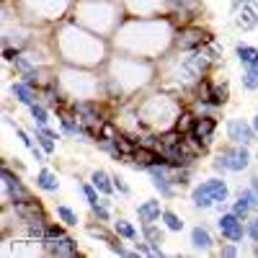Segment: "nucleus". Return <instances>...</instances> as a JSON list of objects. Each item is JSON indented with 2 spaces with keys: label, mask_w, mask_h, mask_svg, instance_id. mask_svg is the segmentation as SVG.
I'll return each mask as SVG.
<instances>
[{
  "label": "nucleus",
  "mask_w": 258,
  "mask_h": 258,
  "mask_svg": "<svg viewBox=\"0 0 258 258\" xmlns=\"http://www.w3.org/2000/svg\"><path fill=\"white\" fill-rule=\"evenodd\" d=\"M230 209L235 214H240L243 220H248L250 214L258 212V194L250 188V186H240L238 191H235V197L230 202Z\"/></svg>",
  "instance_id": "16"
},
{
  "label": "nucleus",
  "mask_w": 258,
  "mask_h": 258,
  "mask_svg": "<svg viewBox=\"0 0 258 258\" xmlns=\"http://www.w3.org/2000/svg\"><path fill=\"white\" fill-rule=\"evenodd\" d=\"M217 129H220L217 114H197V121H194L191 132L186 137L202 155H207L209 150L214 147V142H217Z\"/></svg>",
  "instance_id": "10"
},
{
  "label": "nucleus",
  "mask_w": 258,
  "mask_h": 258,
  "mask_svg": "<svg viewBox=\"0 0 258 258\" xmlns=\"http://www.w3.org/2000/svg\"><path fill=\"white\" fill-rule=\"evenodd\" d=\"M140 232H142V238L150 243V245H155V248H163V243H165V227H163V222L158 225V222H153V225H142L140 227Z\"/></svg>",
  "instance_id": "26"
},
{
  "label": "nucleus",
  "mask_w": 258,
  "mask_h": 258,
  "mask_svg": "<svg viewBox=\"0 0 258 258\" xmlns=\"http://www.w3.org/2000/svg\"><path fill=\"white\" fill-rule=\"evenodd\" d=\"M145 173L150 176V183L153 188L160 194V199L170 202L178 197V183H176V176H173V165H150Z\"/></svg>",
  "instance_id": "12"
},
{
  "label": "nucleus",
  "mask_w": 258,
  "mask_h": 258,
  "mask_svg": "<svg viewBox=\"0 0 258 258\" xmlns=\"http://www.w3.org/2000/svg\"><path fill=\"white\" fill-rule=\"evenodd\" d=\"M0 178H3V204H21L34 199L31 188L21 176V168H13L8 160L0 163Z\"/></svg>",
  "instance_id": "9"
},
{
  "label": "nucleus",
  "mask_w": 258,
  "mask_h": 258,
  "mask_svg": "<svg viewBox=\"0 0 258 258\" xmlns=\"http://www.w3.org/2000/svg\"><path fill=\"white\" fill-rule=\"evenodd\" d=\"M188 202L197 212H214L217 204H227L232 202V191L230 183L225 181V176H209L202 178L199 183H194L188 191Z\"/></svg>",
  "instance_id": "7"
},
{
  "label": "nucleus",
  "mask_w": 258,
  "mask_h": 258,
  "mask_svg": "<svg viewBox=\"0 0 258 258\" xmlns=\"http://www.w3.org/2000/svg\"><path fill=\"white\" fill-rule=\"evenodd\" d=\"M160 222H163V227H165L168 232H181V230L186 227L183 217H181L178 212H173V209H163V217H160Z\"/></svg>",
  "instance_id": "29"
},
{
  "label": "nucleus",
  "mask_w": 258,
  "mask_h": 258,
  "mask_svg": "<svg viewBox=\"0 0 258 258\" xmlns=\"http://www.w3.org/2000/svg\"><path fill=\"white\" fill-rule=\"evenodd\" d=\"M52 47L59 64H75V68L91 70H103V64L114 54L111 39L80 26L75 18H64L62 24L52 26Z\"/></svg>",
  "instance_id": "2"
},
{
  "label": "nucleus",
  "mask_w": 258,
  "mask_h": 258,
  "mask_svg": "<svg viewBox=\"0 0 258 258\" xmlns=\"http://www.w3.org/2000/svg\"><path fill=\"white\" fill-rule=\"evenodd\" d=\"M88 209H91V217L96 222H106V225L114 222V202H111V197H101L98 202L88 204Z\"/></svg>",
  "instance_id": "23"
},
{
  "label": "nucleus",
  "mask_w": 258,
  "mask_h": 258,
  "mask_svg": "<svg viewBox=\"0 0 258 258\" xmlns=\"http://www.w3.org/2000/svg\"><path fill=\"white\" fill-rule=\"evenodd\" d=\"M178 24L173 18H135L129 16L119 31L111 36L114 52L132 54V57H145V59H163L173 49V36H176Z\"/></svg>",
  "instance_id": "1"
},
{
  "label": "nucleus",
  "mask_w": 258,
  "mask_h": 258,
  "mask_svg": "<svg viewBox=\"0 0 258 258\" xmlns=\"http://www.w3.org/2000/svg\"><path fill=\"white\" fill-rule=\"evenodd\" d=\"M245 70H250V73H253V75H255V80H258V62H255V64H253V68H245Z\"/></svg>",
  "instance_id": "36"
},
{
  "label": "nucleus",
  "mask_w": 258,
  "mask_h": 258,
  "mask_svg": "<svg viewBox=\"0 0 258 258\" xmlns=\"http://www.w3.org/2000/svg\"><path fill=\"white\" fill-rule=\"evenodd\" d=\"M135 214H137L140 227H142V225L160 222V217H163V204H160V199H145V202H140V204L135 207Z\"/></svg>",
  "instance_id": "19"
},
{
  "label": "nucleus",
  "mask_w": 258,
  "mask_h": 258,
  "mask_svg": "<svg viewBox=\"0 0 258 258\" xmlns=\"http://www.w3.org/2000/svg\"><path fill=\"white\" fill-rule=\"evenodd\" d=\"M253 165V153L248 145H222L214 150V158H212V168L214 173L220 176H238V173H248Z\"/></svg>",
  "instance_id": "8"
},
{
  "label": "nucleus",
  "mask_w": 258,
  "mask_h": 258,
  "mask_svg": "<svg viewBox=\"0 0 258 258\" xmlns=\"http://www.w3.org/2000/svg\"><path fill=\"white\" fill-rule=\"evenodd\" d=\"M70 18H75L80 26L96 31L98 36L111 39L129 18V13L121 0H75Z\"/></svg>",
  "instance_id": "4"
},
{
  "label": "nucleus",
  "mask_w": 258,
  "mask_h": 258,
  "mask_svg": "<svg viewBox=\"0 0 258 258\" xmlns=\"http://www.w3.org/2000/svg\"><path fill=\"white\" fill-rule=\"evenodd\" d=\"M16 6L24 21L41 29H52L70 18L75 0H16Z\"/></svg>",
  "instance_id": "6"
},
{
  "label": "nucleus",
  "mask_w": 258,
  "mask_h": 258,
  "mask_svg": "<svg viewBox=\"0 0 258 258\" xmlns=\"http://www.w3.org/2000/svg\"><path fill=\"white\" fill-rule=\"evenodd\" d=\"M21 52H24V49H21V47H3V59H6V64H11Z\"/></svg>",
  "instance_id": "34"
},
{
  "label": "nucleus",
  "mask_w": 258,
  "mask_h": 258,
  "mask_svg": "<svg viewBox=\"0 0 258 258\" xmlns=\"http://www.w3.org/2000/svg\"><path fill=\"white\" fill-rule=\"evenodd\" d=\"M8 91H11V98H13L18 106H26V109H29L31 103H36V101H39V91H36V88H31V85H29V83H24L21 78L11 83V88H8Z\"/></svg>",
  "instance_id": "20"
},
{
  "label": "nucleus",
  "mask_w": 258,
  "mask_h": 258,
  "mask_svg": "<svg viewBox=\"0 0 258 258\" xmlns=\"http://www.w3.org/2000/svg\"><path fill=\"white\" fill-rule=\"evenodd\" d=\"M34 183H36V188H39L41 194H49V197L59 194V176L54 173L52 168H44V165H41V168L36 170Z\"/></svg>",
  "instance_id": "21"
},
{
  "label": "nucleus",
  "mask_w": 258,
  "mask_h": 258,
  "mask_svg": "<svg viewBox=\"0 0 258 258\" xmlns=\"http://www.w3.org/2000/svg\"><path fill=\"white\" fill-rule=\"evenodd\" d=\"M41 250L49 258H78L83 250H80V243L73 238V235H62V238H44L41 240Z\"/></svg>",
  "instance_id": "15"
},
{
  "label": "nucleus",
  "mask_w": 258,
  "mask_h": 258,
  "mask_svg": "<svg viewBox=\"0 0 258 258\" xmlns=\"http://www.w3.org/2000/svg\"><path fill=\"white\" fill-rule=\"evenodd\" d=\"M240 88H243L245 93H255V91H258V80H255V75H253L250 70H243V75H240Z\"/></svg>",
  "instance_id": "32"
},
{
  "label": "nucleus",
  "mask_w": 258,
  "mask_h": 258,
  "mask_svg": "<svg viewBox=\"0 0 258 258\" xmlns=\"http://www.w3.org/2000/svg\"><path fill=\"white\" fill-rule=\"evenodd\" d=\"M209 41H214V34L197 21V24H183V26L176 29L173 49H178V52H191V49H202V47H207Z\"/></svg>",
  "instance_id": "11"
},
{
  "label": "nucleus",
  "mask_w": 258,
  "mask_h": 258,
  "mask_svg": "<svg viewBox=\"0 0 258 258\" xmlns=\"http://www.w3.org/2000/svg\"><path fill=\"white\" fill-rule=\"evenodd\" d=\"M186 103L197 114H220L230 103V83H227V78H217L214 73L202 78L197 85H194V91L186 96Z\"/></svg>",
  "instance_id": "5"
},
{
  "label": "nucleus",
  "mask_w": 258,
  "mask_h": 258,
  "mask_svg": "<svg viewBox=\"0 0 258 258\" xmlns=\"http://www.w3.org/2000/svg\"><path fill=\"white\" fill-rule=\"evenodd\" d=\"M250 124H253V129H255V132H258V114H255V116H250Z\"/></svg>",
  "instance_id": "37"
},
{
  "label": "nucleus",
  "mask_w": 258,
  "mask_h": 258,
  "mask_svg": "<svg viewBox=\"0 0 258 258\" xmlns=\"http://www.w3.org/2000/svg\"><path fill=\"white\" fill-rule=\"evenodd\" d=\"M88 181H91V183L98 188V194H101V197H114V194H116V188H114V176L109 173V170H103V168H96V170H91Z\"/></svg>",
  "instance_id": "22"
},
{
  "label": "nucleus",
  "mask_w": 258,
  "mask_h": 258,
  "mask_svg": "<svg viewBox=\"0 0 258 258\" xmlns=\"http://www.w3.org/2000/svg\"><path fill=\"white\" fill-rule=\"evenodd\" d=\"M232 26L238 31H253L258 29V8L248 6V3H240L238 8L232 11Z\"/></svg>",
  "instance_id": "18"
},
{
  "label": "nucleus",
  "mask_w": 258,
  "mask_h": 258,
  "mask_svg": "<svg viewBox=\"0 0 258 258\" xmlns=\"http://www.w3.org/2000/svg\"><path fill=\"white\" fill-rule=\"evenodd\" d=\"M111 176H114V188H116L119 197H124V199L132 197V188H129V183L124 181V176H119V173H111Z\"/></svg>",
  "instance_id": "33"
},
{
  "label": "nucleus",
  "mask_w": 258,
  "mask_h": 258,
  "mask_svg": "<svg viewBox=\"0 0 258 258\" xmlns=\"http://www.w3.org/2000/svg\"><path fill=\"white\" fill-rule=\"evenodd\" d=\"M232 52H235V59L240 62L243 70H245V68H253V64L258 62V47H255V44H245V41H238Z\"/></svg>",
  "instance_id": "25"
},
{
  "label": "nucleus",
  "mask_w": 258,
  "mask_h": 258,
  "mask_svg": "<svg viewBox=\"0 0 258 258\" xmlns=\"http://www.w3.org/2000/svg\"><path fill=\"white\" fill-rule=\"evenodd\" d=\"M29 116H31V121H34V124H39V126L52 124V109H49V106H47L44 101L31 103V106H29Z\"/></svg>",
  "instance_id": "27"
},
{
  "label": "nucleus",
  "mask_w": 258,
  "mask_h": 258,
  "mask_svg": "<svg viewBox=\"0 0 258 258\" xmlns=\"http://www.w3.org/2000/svg\"><path fill=\"white\" fill-rule=\"evenodd\" d=\"M214 253H217L220 258H238L243 250H240V243H230V240H225L222 245H217V250H214Z\"/></svg>",
  "instance_id": "31"
},
{
  "label": "nucleus",
  "mask_w": 258,
  "mask_h": 258,
  "mask_svg": "<svg viewBox=\"0 0 258 258\" xmlns=\"http://www.w3.org/2000/svg\"><path fill=\"white\" fill-rule=\"evenodd\" d=\"M225 140L232 142V145H248V147H253L258 142V132L253 129L250 119L235 116V119L225 121Z\"/></svg>",
  "instance_id": "13"
},
{
  "label": "nucleus",
  "mask_w": 258,
  "mask_h": 258,
  "mask_svg": "<svg viewBox=\"0 0 258 258\" xmlns=\"http://www.w3.org/2000/svg\"><path fill=\"white\" fill-rule=\"evenodd\" d=\"M188 245L194 253H214L217 250V238L207 225H194L188 230Z\"/></svg>",
  "instance_id": "17"
},
{
  "label": "nucleus",
  "mask_w": 258,
  "mask_h": 258,
  "mask_svg": "<svg viewBox=\"0 0 258 258\" xmlns=\"http://www.w3.org/2000/svg\"><path fill=\"white\" fill-rule=\"evenodd\" d=\"M111 230H114L116 238H121V240H126V243H135L137 238H142V232L137 230V225L129 222L126 217H116V220L111 222Z\"/></svg>",
  "instance_id": "24"
},
{
  "label": "nucleus",
  "mask_w": 258,
  "mask_h": 258,
  "mask_svg": "<svg viewBox=\"0 0 258 258\" xmlns=\"http://www.w3.org/2000/svg\"><path fill=\"white\" fill-rule=\"evenodd\" d=\"M78 191H80V197L85 199V204H93V202H98V199H101L98 188H96L91 181H80V183H78Z\"/></svg>",
  "instance_id": "30"
},
{
  "label": "nucleus",
  "mask_w": 258,
  "mask_h": 258,
  "mask_svg": "<svg viewBox=\"0 0 258 258\" xmlns=\"http://www.w3.org/2000/svg\"><path fill=\"white\" fill-rule=\"evenodd\" d=\"M135 109L140 114V124H142V135L147 132H165V129H173L176 119L181 114V109L186 106V98H181L178 93H170L160 85L145 91L142 96L132 98Z\"/></svg>",
  "instance_id": "3"
},
{
  "label": "nucleus",
  "mask_w": 258,
  "mask_h": 258,
  "mask_svg": "<svg viewBox=\"0 0 258 258\" xmlns=\"http://www.w3.org/2000/svg\"><path fill=\"white\" fill-rule=\"evenodd\" d=\"M54 217H57L59 222H64L68 227H78V225H80V214H78L70 204H57V207H54Z\"/></svg>",
  "instance_id": "28"
},
{
  "label": "nucleus",
  "mask_w": 258,
  "mask_h": 258,
  "mask_svg": "<svg viewBox=\"0 0 258 258\" xmlns=\"http://www.w3.org/2000/svg\"><path fill=\"white\" fill-rule=\"evenodd\" d=\"M217 230H220L222 240H230V243H243L245 240V220L240 214H235L232 209L222 212L217 217Z\"/></svg>",
  "instance_id": "14"
},
{
  "label": "nucleus",
  "mask_w": 258,
  "mask_h": 258,
  "mask_svg": "<svg viewBox=\"0 0 258 258\" xmlns=\"http://www.w3.org/2000/svg\"><path fill=\"white\" fill-rule=\"evenodd\" d=\"M248 186H250V188H253V191L258 194V173H253V176L248 178Z\"/></svg>",
  "instance_id": "35"
}]
</instances>
